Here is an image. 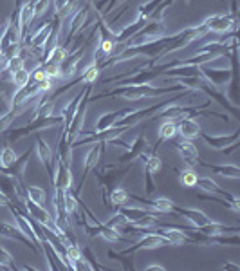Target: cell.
<instances>
[{
  "instance_id": "4316f807",
  "label": "cell",
  "mask_w": 240,
  "mask_h": 271,
  "mask_svg": "<svg viewBox=\"0 0 240 271\" xmlns=\"http://www.w3.org/2000/svg\"><path fill=\"white\" fill-rule=\"evenodd\" d=\"M87 13L85 11H78L74 15V18H72V22H70V33H76V31L80 29L81 25H83V20H85Z\"/></svg>"
},
{
  "instance_id": "f1b7e54d",
  "label": "cell",
  "mask_w": 240,
  "mask_h": 271,
  "mask_svg": "<svg viewBox=\"0 0 240 271\" xmlns=\"http://www.w3.org/2000/svg\"><path fill=\"white\" fill-rule=\"evenodd\" d=\"M45 78H47V72H45L44 67H35V69L31 70V80L35 81V83H42Z\"/></svg>"
},
{
  "instance_id": "836d02e7",
  "label": "cell",
  "mask_w": 240,
  "mask_h": 271,
  "mask_svg": "<svg viewBox=\"0 0 240 271\" xmlns=\"http://www.w3.org/2000/svg\"><path fill=\"white\" fill-rule=\"evenodd\" d=\"M5 60H7V58H5V55H4V53H2V51H0V67L4 66Z\"/></svg>"
},
{
  "instance_id": "6da1fadb",
  "label": "cell",
  "mask_w": 240,
  "mask_h": 271,
  "mask_svg": "<svg viewBox=\"0 0 240 271\" xmlns=\"http://www.w3.org/2000/svg\"><path fill=\"white\" fill-rule=\"evenodd\" d=\"M15 221H16V228H18V230H20L22 233H24V235L29 239V241L44 244V242H45V233H44V230H42V228H40V231H35V226L31 224L29 219L22 215L18 210H15Z\"/></svg>"
},
{
  "instance_id": "484cf974",
  "label": "cell",
  "mask_w": 240,
  "mask_h": 271,
  "mask_svg": "<svg viewBox=\"0 0 240 271\" xmlns=\"http://www.w3.org/2000/svg\"><path fill=\"white\" fill-rule=\"evenodd\" d=\"M98 76H100V69H98V66H96V64H92V66H89L85 70H83V74H81V80L85 81V83H92V81L98 80Z\"/></svg>"
},
{
  "instance_id": "8992f818",
  "label": "cell",
  "mask_w": 240,
  "mask_h": 271,
  "mask_svg": "<svg viewBox=\"0 0 240 271\" xmlns=\"http://www.w3.org/2000/svg\"><path fill=\"white\" fill-rule=\"evenodd\" d=\"M18 42H20V29H18V25H9L4 31L2 38H0V51L5 55V51L9 49V47H16Z\"/></svg>"
},
{
  "instance_id": "ba28073f",
  "label": "cell",
  "mask_w": 240,
  "mask_h": 271,
  "mask_svg": "<svg viewBox=\"0 0 240 271\" xmlns=\"http://www.w3.org/2000/svg\"><path fill=\"white\" fill-rule=\"evenodd\" d=\"M36 154H38V159L44 163L47 172H51V177H53V166H51V163H53V148L42 137H38V141H36Z\"/></svg>"
},
{
  "instance_id": "f546056e",
  "label": "cell",
  "mask_w": 240,
  "mask_h": 271,
  "mask_svg": "<svg viewBox=\"0 0 240 271\" xmlns=\"http://www.w3.org/2000/svg\"><path fill=\"white\" fill-rule=\"evenodd\" d=\"M116 49V40H112V38H105V40L101 42V51L105 53V55H112Z\"/></svg>"
},
{
  "instance_id": "ac0fdd59",
  "label": "cell",
  "mask_w": 240,
  "mask_h": 271,
  "mask_svg": "<svg viewBox=\"0 0 240 271\" xmlns=\"http://www.w3.org/2000/svg\"><path fill=\"white\" fill-rule=\"evenodd\" d=\"M100 156H101V143H98V145H96L94 148H92V150L87 154V157H85V172L92 170V168L98 165Z\"/></svg>"
},
{
  "instance_id": "5b68a950",
  "label": "cell",
  "mask_w": 240,
  "mask_h": 271,
  "mask_svg": "<svg viewBox=\"0 0 240 271\" xmlns=\"http://www.w3.org/2000/svg\"><path fill=\"white\" fill-rule=\"evenodd\" d=\"M166 241L163 239V237L157 233V231H150V233H145V237L141 239L137 244H135L132 250L128 251H134V250H154V248H161L165 246Z\"/></svg>"
},
{
  "instance_id": "7402d4cb",
  "label": "cell",
  "mask_w": 240,
  "mask_h": 271,
  "mask_svg": "<svg viewBox=\"0 0 240 271\" xmlns=\"http://www.w3.org/2000/svg\"><path fill=\"white\" fill-rule=\"evenodd\" d=\"M213 170L219 172L220 176H224V177H231V179H239V177H240V170H239V166H235V165H228V166H213Z\"/></svg>"
},
{
  "instance_id": "603a6c76",
  "label": "cell",
  "mask_w": 240,
  "mask_h": 271,
  "mask_svg": "<svg viewBox=\"0 0 240 271\" xmlns=\"http://www.w3.org/2000/svg\"><path fill=\"white\" fill-rule=\"evenodd\" d=\"M197 179H199V176H197V172L193 170H184L182 174H180V185L182 186H188V188H193V186L197 185Z\"/></svg>"
},
{
  "instance_id": "7a4b0ae2",
  "label": "cell",
  "mask_w": 240,
  "mask_h": 271,
  "mask_svg": "<svg viewBox=\"0 0 240 271\" xmlns=\"http://www.w3.org/2000/svg\"><path fill=\"white\" fill-rule=\"evenodd\" d=\"M174 211H177L179 215H182L184 219H188L191 224L195 226L197 230L204 228L208 222H211L210 217L206 215L202 210H197V208H179V206H174Z\"/></svg>"
},
{
  "instance_id": "4dcf8cb0",
  "label": "cell",
  "mask_w": 240,
  "mask_h": 271,
  "mask_svg": "<svg viewBox=\"0 0 240 271\" xmlns=\"http://www.w3.org/2000/svg\"><path fill=\"white\" fill-rule=\"evenodd\" d=\"M7 204H9V197H7L5 192L0 190V206H7Z\"/></svg>"
},
{
  "instance_id": "1f68e13d",
  "label": "cell",
  "mask_w": 240,
  "mask_h": 271,
  "mask_svg": "<svg viewBox=\"0 0 240 271\" xmlns=\"http://www.w3.org/2000/svg\"><path fill=\"white\" fill-rule=\"evenodd\" d=\"M146 271H165V266H159V264H150V266H146Z\"/></svg>"
},
{
  "instance_id": "52a82bcc",
  "label": "cell",
  "mask_w": 240,
  "mask_h": 271,
  "mask_svg": "<svg viewBox=\"0 0 240 271\" xmlns=\"http://www.w3.org/2000/svg\"><path fill=\"white\" fill-rule=\"evenodd\" d=\"M177 132H179L184 139H191V137H197V136L200 134V125L197 121L190 120V118H184V120L179 121Z\"/></svg>"
},
{
  "instance_id": "d6a6232c",
  "label": "cell",
  "mask_w": 240,
  "mask_h": 271,
  "mask_svg": "<svg viewBox=\"0 0 240 271\" xmlns=\"http://www.w3.org/2000/svg\"><path fill=\"white\" fill-rule=\"evenodd\" d=\"M222 270H233V271H239L240 266H237V264H224L222 266Z\"/></svg>"
},
{
  "instance_id": "ffe728a7",
  "label": "cell",
  "mask_w": 240,
  "mask_h": 271,
  "mask_svg": "<svg viewBox=\"0 0 240 271\" xmlns=\"http://www.w3.org/2000/svg\"><path fill=\"white\" fill-rule=\"evenodd\" d=\"M128 199H130V196H128V192L123 190V188H116V190L110 194V201H112V204H114V206L126 204Z\"/></svg>"
},
{
  "instance_id": "5bb4252c",
  "label": "cell",
  "mask_w": 240,
  "mask_h": 271,
  "mask_svg": "<svg viewBox=\"0 0 240 271\" xmlns=\"http://www.w3.org/2000/svg\"><path fill=\"white\" fill-rule=\"evenodd\" d=\"M27 199L35 204H44L45 199H47V194L42 186H29L27 188Z\"/></svg>"
},
{
  "instance_id": "30bf717a",
  "label": "cell",
  "mask_w": 240,
  "mask_h": 271,
  "mask_svg": "<svg viewBox=\"0 0 240 271\" xmlns=\"http://www.w3.org/2000/svg\"><path fill=\"white\" fill-rule=\"evenodd\" d=\"M150 206L154 208V211H157V213H170V211H174V201L172 199H168V197H157V199H154V201L150 203Z\"/></svg>"
},
{
  "instance_id": "44dd1931",
  "label": "cell",
  "mask_w": 240,
  "mask_h": 271,
  "mask_svg": "<svg viewBox=\"0 0 240 271\" xmlns=\"http://www.w3.org/2000/svg\"><path fill=\"white\" fill-rule=\"evenodd\" d=\"M98 235H101L105 241L109 242H118L121 239L120 237V231L114 230V228H109L107 224H101L100 226V231H98Z\"/></svg>"
},
{
  "instance_id": "8fae6325",
  "label": "cell",
  "mask_w": 240,
  "mask_h": 271,
  "mask_svg": "<svg viewBox=\"0 0 240 271\" xmlns=\"http://www.w3.org/2000/svg\"><path fill=\"white\" fill-rule=\"evenodd\" d=\"M29 81H31V70L25 66L20 67V69H16L15 72H13V83H15L18 89L29 85Z\"/></svg>"
},
{
  "instance_id": "cb8c5ba5",
  "label": "cell",
  "mask_w": 240,
  "mask_h": 271,
  "mask_svg": "<svg viewBox=\"0 0 240 271\" xmlns=\"http://www.w3.org/2000/svg\"><path fill=\"white\" fill-rule=\"evenodd\" d=\"M145 163H146V172H148L150 176H152V174H159L161 168H163V161H161L157 156H154V154H152V156L148 157Z\"/></svg>"
},
{
  "instance_id": "d4e9b609",
  "label": "cell",
  "mask_w": 240,
  "mask_h": 271,
  "mask_svg": "<svg viewBox=\"0 0 240 271\" xmlns=\"http://www.w3.org/2000/svg\"><path fill=\"white\" fill-rule=\"evenodd\" d=\"M237 137H239V134L231 136V137H210V136H204V139L210 143V146H213V148H222L224 145H228L230 141H237Z\"/></svg>"
},
{
  "instance_id": "9c48e42d",
  "label": "cell",
  "mask_w": 240,
  "mask_h": 271,
  "mask_svg": "<svg viewBox=\"0 0 240 271\" xmlns=\"http://www.w3.org/2000/svg\"><path fill=\"white\" fill-rule=\"evenodd\" d=\"M120 213L125 217L128 222H137V221H141L143 217L154 213V211H148V210H145V208H137V206H134V208H132V206H125V204H123V208H121Z\"/></svg>"
},
{
  "instance_id": "277c9868",
  "label": "cell",
  "mask_w": 240,
  "mask_h": 271,
  "mask_svg": "<svg viewBox=\"0 0 240 271\" xmlns=\"http://www.w3.org/2000/svg\"><path fill=\"white\" fill-rule=\"evenodd\" d=\"M70 183H72V176H70L69 166H65L63 159H60L58 168H56V174H55V177H53V185H55L56 190L61 192V190L70 188Z\"/></svg>"
},
{
  "instance_id": "4fadbf2b",
  "label": "cell",
  "mask_w": 240,
  "mask_h": 271,
  "mask_svg": "<svg viewBox=\"0 0 240 271\" xmlns=\"http://www.w3.org/2000/svg\"><path fill=\"white\" fill-rule=\"evenodd\" d=\"M200 190H204V192H211V194H222V196H228V194H224V192L220 190V186L217 185L215 181H211L210 177H199L197 179V185Z\"/></svg>"
},
{
  "instance_id": "3957f363",
  "label": "cell",
  "mask_w": 240,
  "mask_h": 271,
  "mask_svg": "<svg viewBox=\"0 0 240 271\" xmlns=\"http://www.w3.org/2000/svg\"><path fill=\"white\" fill-rule=\"evenodd\" d=\"M175 148H177L179 156L182 157L184 163H188V165H197L199 152H197L195 145H193L190 139H180L179 143H175Z\"/></svg>"
},
{
  "instance_id": "83f0119b",
  "label": "cell",
  "mask_w": 240,
  "mask_h": 271,
  "mask_svg": "<svg viewBox=\"0 0 240 271\" xmlns=\"http://www.w3.org/2000/svg\"><path fill=\"white\" fill-rule=\"evenodd\" d=\"M0 268H13V255L0 246Z\"/></svg>"
},
{
  "instance_id": "7c38bea8",
  "label": "cell",
  "mask_w": 240,
  "mask_h": 271,
  "mask_svg": "<svg viewBox=\"0 0 240 271\" xmlns=\"http://www.w3.org/2000/svg\"><path fill=\"white\" fill-rule=\"evenodd\" d=\"M120 114L121 112H109L98 121V125H96V132H103L110 127H116V121L120 120Z\"/></svg>"
},
{
  "instance_id": "e0dca14e",
  "label": "cell",
  "mask_w": 240,
  "mask_h": 271,
  "mask_svg": "<svg viewBox=\"0 0 240 271\" xmlns=\"http://www.w3.org/2000/svg\"><path fill=\"white\" fill-rule=\"evenodd\" d=\"M175 134H177V123H175L174 120L165 121V123L159 127V137H161V139H172Z\"/></svg>"
},
{
  "instance_id": "9a60e30c",
  "label": "cell",
  "mask_w": 240,
  "mask_h": 271,
  "mask_svg": "<svg viewBox=\"0 0 240 271\" xmlns=\"http://www.w3.org/2000/svg\"><path fill=\"white\" fill-rule=\"evenodd\" d=\"M33 18H35V2L31 0V2L24 4V7L20 11V25L22 27H27Z\"/></svg>"
},
{
  "instance_id": "2e32d148",
  "label": "cell",
  "mask_w": 240,
  "mask_h": 271,
  "mask_svg": "<svg viewBox=\"0 0 240 271\" xmlns=\"http://www.w3.org/2000/svg\"><path fill=\"white\" fill-rule=\"evenodd\" d=\"M16 161H18L16 152L13 150V148H9V146L0 152V165L4 166V168H11V166H15Z\"/></svg>"
},
{
  "instance_id": "d6986e66",
  "label": "cell",
  "mask_w": 240,
  "mask_h": 271,
  "mask_svg": "<svg viewBox=\"0 0 240 271\" xmlns=\"http://www.w3.org/2000/svg\"><path fill=\"white\" fill-rule=\"evenodd\" d=\"M67 58V51L61 47V45H55L53 49L49 51V58H47V62H53V64H63Z\"/></svg>"
}]
</instances>
